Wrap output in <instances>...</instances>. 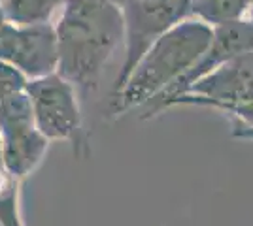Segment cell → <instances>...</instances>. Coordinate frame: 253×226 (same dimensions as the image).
Masks as SVG:
<instances>
[{
	"mask_svg": "<svg viewBox=\"0 0 253 226\" xmlns=\"http://www.w3.org/2000/svg\"><path fill=\"white\" fill-rule=\"evenodd\" d=\"M0 61L19 68L29 79L57 72L59 51L55 25L17 27L0 13Z\"/></svg>",
	"mask_w": 253,
	"mask_h": 226,
	"instance_id": "8",
	"label": "cell"
},
{
	"mask_svg": "<svg viewBox=\"0 0 253 226\" xmlns=\"http://www.w3.org/2000/svg\"><path fill=\"white\" fill-rule=\"evenodd\" d=\"M253 6V0H195L193 15L208 25L244 19V15Z\"/></svg>",
	"mask_w": 253,
	"mask_h": 226,
	"instance_id": "10",
	"label": "cell"
},
{
	"mask_svg": "<svg viewBox=\"0 0 253 226\" xmlns=\"http://www.w3.org/2000/svg\"><path fill=\"white\" fill-rule=\"evenodd\" d=\"M64 0H0V13L6 21L17 27L51 23Z\"/></svg>",
	"mask_w": 253,
	"mask_h": 226,
	"instance_id": "9",
	"label": "cell"
},
{
	"mask_svg": "<svg viewBox=\"0 0 253 226\" xmlns=\"http://www.w3.org/2000/svg\"><path fill=\"white\" fill-rule=\"evenodd\" d=\"M25 91L31 98L36 129L49 141H70L76 153H80L87 145V138L74 83L59 72H53L29 79Z\"/></svg>",
	"mask_w": 253,
	"mask_h": 226,
	"instance_id": "3",
	"label": "cell"
},
{
	"mask_svg": "<svg viewBox=\"0 0 253 226\" xmlns=\"http://www.w3.org/2000/svg\"><path fill=\"white\" fill-rule=\"evenodd\" d=\"M116 4H119V6H125L126 2H132V0H114Z\"/></svg>",
	"mask_w": 253,
	"mask_h": 226,
	"instance_id": "12",
	"label": "cell"
},
{
	"mask_svg": "<svg viewBox=\"0 0 253 226\" xmlns=\"http://www.w3.org/2000/svg\"><path fill=\"white\" fill-rule=\"evenodd\" d=\"M253 102V51L234 55L208 75L189 87L185 95L172 100V106H206L223 109Z\"/></svg>",
	"mask_w": 253,
	"mask_h": 226,
	"instance_id": "7",
	"label": "cell"
},
{
	"mask_svg": "<svg viewBox=\"0 0 253 226\" xmlns=\"http://www.w3.org/2000/svg\"><path fill=\"white\" fill-rule=\"evenodd\" d=\"M27 81L29 77L19 68H15L6 61H0V100L25 91Z\"/></svg>",
	"mask_w": 253,
	"mask_h": 226,
	"instance_id": "11",
	"label": "cell"
},
{
	"mask_svg": "<svg viewBox=\"0 0 253 226\" xmlns=\"http://www.w3.org/2000/svg\"><path fill=\"white\" fill-rule=\"evenodd\" d=\"M55 25L57 72L76 89L95 91L125 38L123 10L114 0H64Z\"/></svg>",
	"mask_w": 253,
	"mask_h": 226,
	"instance_id": "1",
	"label": "cell"
},
{
	"mask_svg": "<svg viewBox=\"0 0 253 226\" xmlns=\"http://www.w3.org/2000/svg\"><path fill=\"white\" fill-rule=\"evenodd\" d=\"M0 147L6 170L23 179L43 161L49 140L34 125L27 91L0 100Z\"/></svg>",
	"mask_w": 253,
	"mask_h": 226,
	"instance_id": "5",
	"label": "cell"
},
{
	"mask_svg": "<svg viewBox=\"0 0 253 226\" xmlns=\"http://www.w3.org/2000/svg\"><path fill=\"white\" fill-rule=\"evenodd\" d=\"M213 27L191 15L151 43L125 83L112 93V115L121 117L142 108L151 98L178 81L211 42Z\"/></svg>",
	"mask_w": 253,
	"mask_h": 226,
	"instance_id": "2",
	"label": "cell"
},
{
	"mask_svg": "<svg viewBox=\"0 0 253 226\" xmlns=\"http://www.w3.org/2000/svg\"><path fill=\"white\" fill-rule=\"evenodd\" d=\"M253 51V23L250 19H236L213 25V34L208 49L201 55V59L191 66L185 74L169 85L163 93H159L155 98H151L148 104H144L142 119H151L159 115L161 111L170 108L172 100L185 95L193 83H197L204 75H208L211 70H215L225 61H229L234 55Z\"/></svg>",
	"mask_w": 253,
	"mask_h": 226,
	"instance_id": "6",
	"label": "cell"
},
{
	"mask_svg": "<svg viewBox=\"0 0 253 226\" xmlns=\"http://www.w3.org/2000/svg\"><path fill=\"white\" fill-rule=\"evenodd\" d=\"M193 2L195 0H132L121 6L125 21V59L114 81V91L125 83L151 43L193 15Z\"/></svg>",
	"mask_w": 253,
	"mask_h": 226,
	"instance_id": "4",
	"label": "cell"
}]
</instances>
